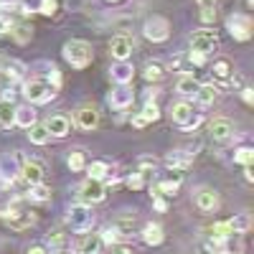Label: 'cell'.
Returning <instances> with one entry per match:
<instances>
[{
	"label": "cell",
	"instance_id": "1",
	"mask_svg": "<svg viewBox=\"0 0 254 254\" xmlns=\"http://www.w3.org/2000/svg\"><path fill=\"white\" fill-rule=\"evenodd\" d=\"M64 59H66V64H71L74 69H87L92 59H94V51L92 46L87 44V41H79V38H71L64 44Z\"/></svg>",
	"mask_w": 254,
	"mask_h": 254
},
{
	"label": "cell",
	"instance_id": "2",
	"mask_svg": "<svg viewBox=\"0 0 254 254\" xmlns=\"http://www.w3.org/2000/svg\"><path fill=\"white\" fill-rule=\"evenodd\" d=\"M23 94H26V99L31 104H46V102L54 99L56 89L51 87L49 81H44V79H31V81L23 84Z\"/></svg>",
	"mask_w": 254,
	"mask_h": 254
},
{
	"label": "cell",
	"instance_id": "3",
	"mask_svg": "<svg viewBox=\"0 0 254 254\" xmlns=\"http://www.w3.org/2000/svg\"><path fill=\"white\" fill-rule=\"evenodd\" d=\"M66 224L71 226V231H76V234H84V231H89L92 224H94L92 208H89V206H84V203L71 206V208H69V214H66Z\"/></svg>",
	"mask_w": 254,
	"mask_h": 254
},
{
	"label": "cell",
	"instance_id": "4",
	"mask_svg": "<svg viewBox=\"0 0 254 254\" xmlns=\"http://www.w3.org/2000/svg\"><path fill=\"white\" fill-rule=\"evenodd\" d=\"M173 122L181 127V130L190 132L193 127L201 125V115L193 110V104H188V102H178L173 104Z\"/></svg>",
	"mask_w": 254,
	"mask_h": 254
},
{
	"label": "cell",
	"instance_id": "5",
	"mask_svg": "<svg viewBox=\"0 0 254 254\" xmlns=\"http://www.w3.org/2000/svg\"><path fill=\"white\" fill-rule=\"evenodd\" d=\"M252 18L247 13H231L226 18V31L231 33V38H237V41H249L252 38Z\"/></svg>",
	"mask_w": 254,
	"mask_h": 254
},
{
	"label": "cell",
	"instance_id": "6",
	"mask_svg": "<svg viewBox=\"0 0 254 254\" xmlns=\"http://www.w3.org/2000/svg\"><path fill=\"white\" fill-rule=\"evenodd\" d=\"M145 38L153 41V44H160V41H165L168 36H171V23L163 18V15H153L145 20Z\"/></svg>",
	"mask_w": 254,
	"mask_h": 254
},
{
	"label": "cell",
	"instance_id": "7",
	"mask_svg": "<svg viewBox=\"0 0 254 254\" xmlns=\"http://www.w3.org/2000/svg\"><path fill=\"white\" fill-rule=\"evenodd\" d=\"M219 49V36L214 31H198L193 36V41H190V51H198L203 56H208L211 51Z\"/></svg>",
	"mask_w": 254,
	"mask_h": 254
},
{
	"label": "cell",
	"instance_id": "8",
	"mask_svg": "<svg viewBox=\"0 0 254 254\" xmlns=\"http://www.w3.org/2000/svg\"><path fill=\"white\" fill-rule=\"evenodd\" d=\"M79 198L84 206H92V203H99L104 201V183L102 181H87L81 188H79Z\"/></svg>",
	"mask_w": 254,
	"mask_h": 254
},
{
	"label": "cell",
	"instance_id": "9",
	"mask_svg": "<svg viewBox=\"0 0 254 254\" xmlns=\"http://www.w3.org/2000/svg\"><path fill=\"white\" fill-rule=\"evenodd\" d=\"M132 49H135V41L130 36H125V33H120V36H115L110 41V51H112V56L117 61H127L130 54H132Z\"/></svg>",
	"mask_w": 254,
	"mask_h": 254
},
{
	"label": "cell",
	"instance_id": "10",
	"mask_svg": "<svg viewBox=\"0 0 254 254\" xmlns=\"http://www.w3.org/2000/svg\"><path fill=\"white\" fill-rule=\"evenodd\" d=\"M15 178H20V163L13 153L0 155V181L3 183H13Z\"/></svg>",
	"mask_w": 254,
	"mask_h": 254
},
{
	"label": "cell",
	"instance_id": "11",
	"mask_svg": "<svg viewBox=\"0 0 254 254\" xmlns=\"http://www.w3.org/2000/svg\"><path fill=\"white\" fill-rule=\"evenodd\" d=\"M135 102V92L127 87V84H117V87L110 92V104L115 110H127Z\"/></svg>",
	"mask_w": 254,
	"mask_h": 254
},
{
	"label": "cell",
	"instance_id": "12",
	"mask_svg": "<svg viewBox=\"0 0 254 254\" xmlns=\"http://www.w3.org/2000/svg\"><path fill=\"white\" fill-rule=\"evenodd\" d=\"M20 178H23V183H28V186H38L41 181H44V165H41L38 160H26L23 165H20Z\"/></svg>",
	"mask_w": 254,
	"mask_h": 254
},
{
	"label": "cell",
	"instance_id": "13",
	"mask_svg": "<svg viewBox=\"0 0 254 254\" xmlns=\"http://www.w3.org/2000/svg\"><path fill=\"white\" fill-rule=\"evenodd\" d=\"M196 206L201 211H216L219 208V196H216V190L214 188H198L196 190Z\"/></svg>",
	"mask_w": 254,
	"mask_h": 254
},
{
	"label": "cell",
	"instance_id": "14",
	"mask_svg": "<svg viewBox=\"0 0 254 254\" xmlns=\"http://www.w3.org/2000/svg\"><path fill=\"white\" fill-rule=\"evenodd\" d=\"M44 125H46V130H49L51 137H64V135H69V130H71L69 117H64V115H54V117H49V122H44Z\"/></svg>",
	"mask_w": 254,
	"mask_h": 254
},
{
	"label": "cell",
	"instance_id": "15",
	"mask_svg": "<svg viewBox=\"0 0 254 254\" xmlns=\"http://www.w3.org/2000/svg\"><path fill=\"white\" fill-rule=\"evenodd\" d=\"M231 135H234V125H231L229 120H214L211 122V137H214L216 142H226L231 140Z\"/></svg>",
	"mask_w": 254,
	"mask_h": 254
},
{
	"label": "cell",
	"instance_id": "16",
	"mask_svg": "<svg viewBox=\"0 0 254 254\" xmlns=\"http://www.w3.org/2000/svg\"><path fill=\"white\" fill-rule=\"evenodd\" d=\"M110 74H112V79H115L117 84H130L135 69H132V64H130V61H115V64H112V69H110Z\"/></svg>",
	"mask_w": 254,
	"mask_h": 254
},
{
	"label": "cell",
	"instance_id": "17",
	"mask_svg": "<svg viewBox=\"0 0 254 254\" xmlns=\"http://www.w3.org/2000/svg\"><path fill=\"white\" fill-rule=\"evenodd\" d=\"M99 247H102V239L97 234H84L74 244V252L76 254H99Z\"/></svg>",
	"mask_w": 254,
	"mask_h": 254
},
{
	"label": "cell",
	"instance_id": "18",
	"mask_svg": "<svg viewBox=\"0 0 254 254\" xmlns=\"http://www.w3.org/2000/svg\"><path fill=\"white\" fill-rule=\"evenodd\" d=\"M76 125L81 127V130H94V127L99 125V112L94 107H81L76 112Z\"/></svg>",
	"mask_w": 254,
	"mask_h": 254
},
{
	"label": "cell",
	"instance_id": "19",
	"mask_svg": "<svg viewBox=\"0 0 254 254\" xmlns=\"http://www.w3.org/2000/svg\"><path fill=\"white\" fill-rule=\"evenodd\" d=\"M181 183H183V171H171V176L158 183V193L171 196V193H176V190L181 188Z\"/></svg>",
	"mask_w": 254,
	"mask_h": 254
},
{
	"label": "cell",
	"instance_id": "20",
	"mask_svg": "<svg viewBox=\"0 0 254 254\" xmlns=\"http://www.w3.org/2000/svg\"><path fill=\"white\" fill-rule=\"evenodd\" d=\"M15 125L20 127H28L36 125V110H33V104H20V107H15Z\"/></svg>",
	"mask_w": 254,
	"mask_h": 254
},
{
	"label": "cell",
	"instance_id": "21",
	"mask_svg": "<svg viewBox=\"0 0 254 254\" xmlns=\"http://www.w3.org/2000/svg\"><path fill=\"white\" fill-rule=\"evenodd\" d=\"M3 74L10 79V81H20L26 76V64H20V61H15V59H8L5 64H3Z\"/></svg>",
	"mask_w": 254,
	"mask_h": 254
},
{
	"label": "cell",
	"instance_id": "22",
	"mask_svg": "<svg viewBox=\"0 0 254 254\" xmlns=\"http://www.w3.org/2000/svg\"><path fill=\"white\" fill-rule=\"evenodd\" d=\"M198 87H201V84H198L193 76H190V74H186V76H181V79H178L176 92H178V94H183V97H196Z\"/></svg>",
	"mask_w": 254,
	"mask_h": 254
},
{
	"label": "cell",
	"instance_id": "23",
	"mask_svg": "<svg viewBox=\"0 0 254 254\" xmlns=\"http://www.w3.org/2000/svg\"><path fill=\"white\" fill-rule=\"evenodd\" d=\"M221 254H244V244L239 234L221 237Z\"/></svg>",
	"mask_w": 254,
	"mask_h": 254
},
{
	"label": "cell",
	"instance_id": "24",
	"mask_svg": "<svg viewBox=\"0 0 254 254\" xmlns=\"http://www.w3.org/2000/svg\"><path fill=\"white\" fill-rule=\"evenodd\" d=\"M142 239H145V244L158 247V244H163L165 234H163V229H160L158 224H145V229H142Z\"/></svg>",
	"mask_w": 254,
	"mask_h": 254
},
{
	"label": "cell",
	"instance_id": "25",
	"mask_svg": "<svg viewBox=\"0 0 254 254\" xmlns=\"http://www.w3.org/2000/svg\"><path fill=\"white\" fill-rule=\"evenodd\" d=\"M158 117H160V112H158V107H155V102H147L145 110H142V115H137V117L132 120V125H135V127H145L147 122H155Z\"/></svg>",
	"mask_w": 254,
	"mask_h": 254
},
{
	"label": "cell",
	"instance_id": "26",
	"mask_svg": "<svg viewBox=\"0 0 254 254\" xmlns=\"http://www.w3.org/2000/svg\"><path fill=\"white\" fill-rule=\"evenodd\" d=\"M0 125L3 127L15 125V104L10 99H0Z\"/></svg>",
	"mask_w": 254,
	"mask_h": 254
},
{
	"label": "cell",
	"instance_id": "27",
	"mask_svg": "<svg viewBox=\"0 0 254 254\" xmlns=\"http://www.w3.org/2000/svg\"><path fill=\"white\" fill-rule=\"evenodd\" d=\"M226 224L231 226V231H234V234H244V231L252 229V216L247 214V211H242V214H237L234 219H229Z\"/></svg>",
	"mask_w": 254,
	"mask_h": 254
},
{
	"label": "cell",
	"instance_id": "28",
	"mask_svg": "<svg viewBox=\"0 0 254 254\" xmlns=\"http://www.w3.org/2000/svg\"><path fill=\"white\" fill-rule=\"evenodd\" d=\"M28 130H31L28 137H31L33 145H46V142L51 140V135H49V130H46V125H31Z\"/></svg>",
	"mask_w": 254,
	"mask_h": 254
},
{
	"label": "cell",
	"instance_id": "29",
	"mask_svg": "<svg viewBox=\"0 0 254 254\" xmlns=\"http://www.w3.org/2000/svg\"><path fill=\"white\" fill-rule=\"evenodd\" d=\"M49 198H51V190H49L44 183L31 186V190H28V201H31V203H46Z\"/></svg>",
	"mask_w": 254,
	"mask_h": 254
},
{
	"label": "cell",
	"instance_id": "30",
	"mask_svg": "<svg viewBox=\"0 0 254 254\" xmlns=\"http://www.w3.org/2000/svg\"><path fill=\"white\" fill-rule=\"evenodd\" d=\"M216 97H219V89L214 87V84H203V87H198V92H196V99L201 104H214Z\"/></svg>",
	"mask_w": 254,
	"mask_h": 254
},
{
	"label": "cell",
	"instance_id": "31",
	"mask_svg": "<svg viewBox=\"0 0 254 254\" xmlns=\"http://www.w3.org/2000/svg\"><path fill=\"white\" fill-rule=\"evenodd\" d=\"M99 239H102V242H107V244H117V242L125 239V234L120 231L117 224H110V226H104V231H102V237H99Z\"/></svg>",
	"mask_w": 254,
	"mask_h": 254
},
{
	"label": "cell",
	"instance_id": "32",
	"mask_svg": "<svg viewBox=\"0 0 254 254\" xmlns=\"http://www.w3.org/2000/svg\"><path fill=\"white\" fill-rule=\"evenodd\" d=\"M214 76H216L219 81H229V79H231V61H229V59H219V61L214 64Z\"/></svg>",
	"mask_w": 254,
	"mask_h": 254
},
{
	"label": "cell",
	"instance_id": "33",
	"mask_svg": "<svg viewBox=\"0 0 254 254\" xmlns=\"http://www.w3.org/2000/svg\"><path fill=\"white\" fill-rule=\"evenodd\" d=\"M87 171H89V178H92V181H102V178H107L110 168H107V163L94 160V163H89V165H87Z\"/></svg>",
	"mask_w": 254,
	"mask_h": 254
},
{
	"label": "cell",
	"instance_id": "34",
	"mask_svg": "<svg viewBox=\"0 0 254 254\" xmlns=\"http://www.w3.org/2000/svg\"><path fill=\"white\" fill-rule=\"evenodd\" d=\"M8 224H10L13 229H23V226H31V224H33V214H23V211H18L15 216H10V219H8Z\"/></svg>",
	"mask_w": 254,
	"mask_h": 254
},
{
	"label": "cell",
	"instance_id": "35",
	"mask_svg": "<svg viewBox=\"0 0 254 254\" xmlns=\"http://www.w3.org/2000/svg\"><path fill=\"white\" fill-rule=\"evenodd\" d=\"M13 38L18 41V44H26V41H31V26H26V23H20V26H13Z\"/></svg>",
	"mask_w": 254,
	"mask_h": 254
},
{
	"label": "cell",
	"instance_id": "36",
	"mask_svg": "<svg viewBox=\"0 0 254 254\" xmlns=\"http://www.w3.org/2000/svg\"><path fill=\"white\" fill-rule=\"evenodd\" d=\"M69 168L74 173H79V171H84L87 168V158H84V153H79V150H74L71 155H69Z\"/></svg>",
	"mask_w": 254,
	"mask_h": 254
},
{
	"label": "cell",
	"instance_id": "37",
	"mask_svg": "<svg viewBox=\"0 0 254 254\" xmlns=\"http://www.w3.org/2000/svg\"><path fill=\"white\" fill-rule=\"evenodd\" d=\"M145 79L147 81H160L163 79V66L158 61H153V64H147V66H145Z\"/></svg>",
	"mask_w": 254,
	"mask_h": 254
},
{
	"label": "cell",
	"instance_id": "38",
	"mask_svg": "<svg viewBox=\"0 0 254 254\" xmlns=\"http://www.w3.org/2000/svg\"><path fill=\"white\" fill-rule=\"evenodd\" d=\"M252 160H254V150H252V147H237V150H234V163L249 165Z\"/></svg>",
	"mask_w": 254,
	"mask_h": 254
},
{
	"label": "cell",
	"instance_id": "39",
	"mask_svg": "<svg viewBox=\"0 0 254 254\" xmlns=\"http://www.w3.org/2000/svg\"><path fill=\"white\" fill-rule=\"evenodd\" d=\"M13 18L8 15V13H3V10H0V36H3V33H10L13 31Z\"/></svg>",
	"mask_w": 254,
	"mask_h": 254
},
{
	"label": "cell",
	"instance_id": "40",
	"mask_svg": "<svg viewBox=\"0 0 254 254\" xmlns=\"http://www.w3.org/2000/svg\"><path fill=\"white\" fill-rule=\"evenodd\" d=\"M214 237H229V234H234V231H231V226L226 224V221H219V224H214Z\"/></svg>",
	"mask_w": 254,
	"mask_h": 254
},
{
	"label": "cell",
	"instance_id": "41",
	"mask_svg": "<svg viewBox=\"0 0 254 254\" xmlns=\"http://www.w3.org/2000/svg\"><path fill=\"white\" fill-rule=\"evenodd\" d=\"M56 8H59V3H56V0H41V13H44V15H54L56 13Z\"/></svg>",
	"mask_w": 254,
	"mask_h": 254
},
{
	"label": "cell",
	"instance_id": "42",
	"mask_svg": "<svg viewBox=\"0 0 254 254\" xmlns=\"http://www.w3.org/2000/svg\"><path fill=\"white\" fill-rule=\"evenodd\" d=\"M49 84H51L54 89H56L59 84H61V74H59V69L54 66V64H51V66H49Z\"/></svg>",
	"mask_w": 254,
	"mask_h": 254
},
{
	"label": "cell",
	"instance_id": "43",
	"mask_svg": "<svg viewBox=\"0 0 254 254\" xmlns=\"http://www.w3.org/2000/svg\"><path fill=\"white\" fill-rule=\"evenodd\" d=\"M127 186H130V188H142V173H132L130 178H127Z\"/></svg>",
	"mask_w": 254,
	"mask_h": 254
},
{
	"label": "cell",
	"instance_id": "44",
	"mask_svg": "<svg viewBox=\"0 0 254 254\" xmlns=\"http://www.w3.org/2000/svg\"><path fill=\"white\" fill-rule=\"evenodd\" d=\"M196 3H198V8H201V10H214L219 0H196Z\"/></svg>",
	"mask_w": 254,
	"mask_h": 254
},
{
	"label": "cell",
	"instance_id": "45",
	"mask_svg": "<svg viewBox=\"0 0 254 254\" xmlns=\"http://www.w3.org/2000/svg\"><path fill=\"white\" fill-rule=\"evenodd\" d=\"M190 64H196V66H201V64H206V56L203 54H198V51H190Z\"/></svg>",
	"mask_w": 254,
	"mask_h": 254
},
{
	"label": "cell",
	"instance_id": "46",
	"mask_svg": "<svg viewBox=\"0 0 254 254\" xmlns=\"http://www.w3.org/2000/svg\"><path fill=\"white\" fill-rule=\"evenodd\" d=\"M201 20H203V23H211V20H216V10H201Z\"/></svg>",
	"mask_w": 254,
	"mask_h": 254
},
{
	"label": "cell",
	"instance_id": "47",
	"mask_svg": "<svg viewBox=\"0 0 254 254\" xmlns=\"http://www.w3.org/2000/svg\"><path fill=\"white\" fill-rule=\"evenodd\" d=\"M20 0H0V8L3 10H10V8H18Z\"/></svg>",
	"mask_w": 254,
	"mask_h": 254
},
{
	"label": "cell",
	"instance_id": "48",
	"mask_svg": "<svg viewBox=\"0 0 254 254\" xmlns=\"http://www.w3.org/2000/svg\"><path fill=\"white\" fill-rule=\"evenodd\" d=\"M153 206H155L158 211H165V208H168V203H165V198H160V196H155V201H153Z\"/></svg>",
	"mask_w": 254,
	"mask_h": 254
},
{
	"label": "cell",
	"instance_id": "49",
	"mask_svg": "<svg viewBox=\"0 0 254 254\" xmlns=\"http://www.w3.org/2000/svg\"><path fill=\"white\" fill-rule=\"evenodd\" d=\"M49 242H51V247H59V244L64 242V237L59 234V231H54V234H51V239H49Z\"/></svg>",
	"mask_w": 254,
	"mask_h": 254
},
{
	"label": "cell",
	"instance_id": "50",
	"mask_svg": "<svg viewBox=\"0 0 254 254\" xmlns=\"http://www.w3.org/2000/svg\"><path fill=\"white\" fill-rule=\"evenodd\" d=\"M242 97H244V102H249L252 104V99H254V94H252V89L247 87V89H242Z\"/></svg>",
	"mask_w": 254,
	"mask_h": 254
},
{
	"label": "cell",
	"instance_id": "51",
	"mask_svg": "<svg viewBox=\"0 0 254 254\" xmlns=\"http://www.w3.org/2000/svg\"><path fill=\"white\" fill-rule=\"evenodd\" d=\"M28 254H46V249H44V247H31Z\"/></svg>",
	"mask_w": 254,
	"mask_h": 254
},
{
	"label": "cell",
	"instance_id": "52",
	"mask_svg": "<svg viewBox=\"0 0 254 254\" xmlns=\"http://www.w3.org/2000/svg\"><path fill=\"white\" fill-rule=\"evenodd\" d=\"M244 178H247V181H249V183H252V181H254V173H252V168H249V165H247V171H244Z\"/></svg>",
	"mask_w": 254,
	"mask_h": 254
},
{
	"label": "cell",
	"instance_id": "53",
	"mask_svg": "<svg viewBox=\"0 0 254 254\" xmlns=\"http://www.w3.org/2000/svg\"><path fill=\"white\" fill-rule=\"evenodd\" d=\"M115 254H135L132 249H120V252H115Z\"/></svg>",
	"mask_w": 254,
	"mask_h": 254
},
{
	"label": "cell",
	"instance_id": "54",
	"mask_svg": "<svg viewBox=\"0 0 254 254\" xmlns=\"http://www.w3.org/2000/svg\"><path fill=\"white\" fill-rule=\"evenodd\" d=\"M110 3H117V0H110Z\"/></svg>",
	"mask_w": 254,
	"mask_h": 254
}]
</instances>
